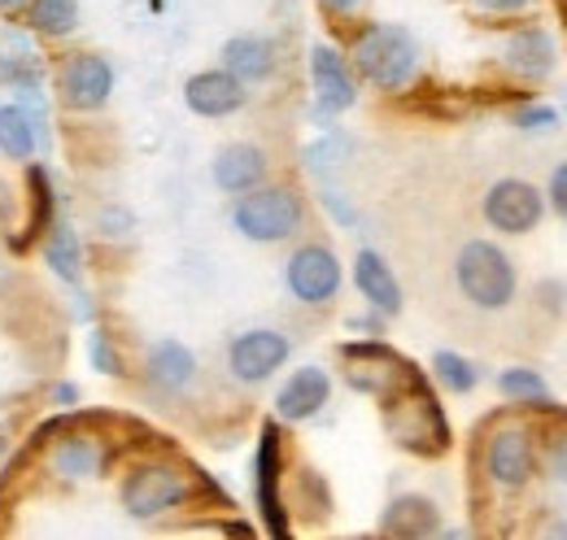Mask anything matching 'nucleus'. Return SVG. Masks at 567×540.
Instances as JSON below:
<instances>
[{
    "mask_svg": "<svg viewBox=\"0 0 567 540\" xmlns=\"http://www.w3.org/2000/svg\"><path fill=\"white\" fill-rule=\"evenodd\" d=\"M542 214H546L542 193H537L533 184H524V179H497L494 188H489V197H485V218H489V227L506 231V236L533 231V227L542 222Z\"/></svg>",
    "mask_w": 567,
    "mask_h": 540,
    "instance_id": "6",
    "label": "nucleus"
},
{
    "mask_svg": "<svg viewBox=\"0 0 567 540\" xmlns=\"http://www.w3.org/2000/svg\"><path fill=\"white\" fill-rule=\"evenodd\" d=\"M476 4H485V9H494V13H511V9H524L528 0H476Z\"/></svg>",
    "mask_w": 567,
    "mask_h": 540,
    "instance_id": "32",
    "label": "nucleus"
},
{
    "mask_svg": "<svg viewBox=\"0 0 567 540\" xmlns=\"http://www.w3.org/2000/svg\"><path fill=\"white\" fill-rule=\"evenodd\" d=\"M550 201H555V214L567 218V162L550 175Z\"/></svg>",
    "mask_w": 567,
    "mask_h": 540,
    "instance_id": "30",
    "label": "nucleus"
},
{
    "mask_svg": "<svg viewBox=\"0 0 567 540\" xmlns=\"http://www.w3.org/2000/svg\"><path fill=\"white\" fill-rule=\"evenodd\" d=\"M533 467H537V458H533L528 432L506 427V432H497L494 440H489V475H494V484H502V488H524L533 479Z\"/></svg>",
    "mask_w": 567,
    "mask_h": 540,
    "instance_id": "13",
    "label": "nucleus"
},
{
    "mask_svg": "<svg viewBox=\"0 0 567 540\" xmlns=\"http://www.w3.org/2000/svg\"><path fill=\"white\" fill-rule=\"evenodd\" d=\"M148 375H153V384H157V388L179 393V388L197 375V357H193L179 340H157V344H153V353H148Z\"/></svg>",
    "mask_w": 567,
    "mask_h": 540,
    "instance_id": "18",
    "label": "nucleus"
},
{
    "mask_svg": "<svg viewBox=\"0 0 567 540\" xmlns=\"http://www.w3.org/2000/svg\"><path fill=\"white\" fill-rule=\"evenodd\" d=\"M105 463L101 454V440L96 436H66L58 449H53V467L66 479H83V475H96Z\"/></svg>",
    "mask_w": 567,
    "mask_h": 540,
    "instance_id": "21",
    "label": "nucleus"
},
{
    "mask_svg": "<svg viewBox=\"0 0 567 540\" xmlns=\"http://www.w3.org/2000/svg\"><path fill=\"white\" fill-rule=\"evenodd\" d=\"M288 288H292V297L306 301V305L332 301L337 288H341V262H337V253L323 249V245H301V249L288 258Z\"/></svg>",
    "mask_w": 567,
    "mask_h": 540,
    "instance_id": "7",
    "label": "nucleus"
},
{
    "mask_svg": "<svg viewBox=\"0 0 567 540\" xmlns=\"http://www.w3.org/2000/svg\"><path fill=\"white\" fill-rule=\"evenodd\" d=\"M18 4H27V0H0V9H18Z\"/></svg>",
    "mask_w": 567,
    "mask_h": 540,
    "instance_id": "34",
    "label": "nucleus"
},
{
    "mask_svg": "<svg viewBox=\"0 0 567 540\" xmlns=\"http://www.w3.org/2000/svg\"><path fill=\"white\" fill-rule=\"evenodd\" d=\"M284 362H288V336L284 332H245V336L231 340L227 349V366L240 384H262L267 375H276Z\"/></svg>",
    "mask_w": 567,
    "mask_h": 540,
    "instance_id": "8",
    "label": "nucleus"
},
{
    "mask_svg": "<svg viewBox=\"0 0 567 540\" xmlns=\"http://www.w3.org/2000/svg\"><path fill=\"white\" fill-rule=\"evenodd\" d=\"M380 397H384V427L402 449L424 454V458H436L450 449V423L411 366L402 375H393V388H384Z\"/></svg>",
    "mask_w": 567,
    "mask_h": 540,
    "instance_id": "1",
    "label": "nucleus"
},
{
    "mask_svg": "<svg viewBox=\"0 0 567 540\" xmlns=\"http://www.w3.org/2000/svg\"><path fill=\"white\" fill-rule=\"evenodd\" d=\"M49 262H53V270H58L66 283L79 279L83 258H79V240H74L71 227H58V231H53V240H49Z\"/></svg>",
    "mask_w": 567,
    "mask_h": 540,
    "instance_id": "27",
    "label": "nucleus"
},
{
    "mask_svg": "<svg viewBox=\"0 0 567 540\" xmlns=\"http://www.w3.org/2000/svg\"><path fill=\"white\" fill-rule=\"evenodd\" d=\"M358 4H362V0H323V9H332V13H350Z\"/></svg>",
    "mask_w": 567,
    "mask_h": 540,
    "instance_id": "33",
    "label": "nucleus"
},
{
    "mask_svg": "<svg viewBox=\"0 0 567 540\" xmlns=\"http://www.w3.org/2000/svg\"><path fill=\"white\" fill-rule=\"evenodd\" d=\"M506 58H511V66L519 70V74H528V79H546V74L555 70V44H550V35H546V31L528 27V31L511 35Z\"/></svg>",
    "mask_w": 567,
    "mask_h": 540,
    "instance_id": "19",
    "label": "nucleus"
},
{
    "mask_svg": "<svg viewBox=\"0 0 567 540\" xmlns=\"http://www.w3.org/2000/svg\"><path fill=\"white\" fill-rule=\"evenodd\" d=\"M31 193H35V209H31V222H27V236L18 245H31L40 231H49L53 222V193H49V175L40 166H31Z\"/></svg>",
    "mask_w": 567,
    "mask_h": 540,
    "instance_id": "26",
    "label": "nucleus"
},
{
    "mask_svg": "<svg viewBox=\"0 0 567 540\" xmlns=\"http://www.w3.org/2000/svg\"><path fill=\"white\" fill-rule=\"evenodd\" d=\"M354 66L367 83L384 87V92H398L415 79V66H420V49L411 40V31L393 27V22H375L358 35L354 44Z\"/></svg>",
    "mask_w": 567,
    "mask_h": 540,
    "instance_id": "2",
    "label": "nucleus"
},
{
    "mask_svg": "<svg viewBox=\"0 0 567 540\" xmlns=\"http://www.w3.org/2000/svg\"><path fill=\"white\" fill-rule=\"evenodd\" d=\"M0 153L13 162H27L35 153V127L22 105H0Z\"/></svg>",
    "mask_w": 567,
    "mask_h": 540,
    "instance_id": "22",
    "label": "nucleus"
},
{
    "mask_svg": "<svg viewBox=\"0 0 567 540\" xmlns=\"http://www.w3.org/2000/svg\"><path fill=\"white\" fill-rule=\"evenodd\" d=\"M436 506L427 497H398L389 510H384V532L389 537H432L436 532Z\"/></svg>",
    "mask_w": 567,
    "mask_h": 540,
    "instance_id": "20",
    "label": "nucleus"
},
{
    "mask_svg": "<svg viewBox=\"0 0 567 540\" xmlns=\"http://www.w3.org/2000/svg\"><path fill=\"white\" fill-rule=\"evenodd\" d=\"M188 475L175 471L171 463H144L123 479V506L136 519H153L179 501H188Z\"/></svg>",
    "mask_w": 567,
    "mask_h": 540,
    "instance_id": "5",
    "label": "nucleus"
},
{
    "mask_svg": "<svg viewBox=\"0 0 567 540\" xmlns=\"http://www.w3.org/2000/svg\"><path fill=\"white\" fill-rule=\"evenodd\" d=\"M0 454H4V440H0Z\"/></svg>",
    "mask_w": 567,
    "mask_h": 540,
    "instance_id": "35",
    "label": "nucleus"
},
{
    "mask_svg": "<svg viewBox=\"0 0 567 540\" xmlns=\"http://www.w3.org/2000/svg\"><path fill=\"white\" fill-rule=\"evenodd\" d=\"M432 371H436V380H441L450 393H472V388H476V366H472L467 357L450 353V349H441V353L432 357Z\"/></svg>",
    "mask_w": 567,
    "mask_h": 540,
    "instance_id": "25",
    "label": "nucleus"
},
{
    "mask_svg": "<svg viewBox=\"0 0 567 540\" xmlns=\"http://www.w3.org/2000/svg\"><path fill=\"white\" fill-rule=\"evenodd\" d=\"M231 222L240 236L258 245L288 240L301 227V197L292 188H249L231 209Z\"/></svg>",
    "mask_w": 567,
    "mask_h": 540,
    "instance_id": "4",
    "label": "nucleus"
},
{
    "mask_svg": "<svg viewBox=\"0 0 567 540\" xmlns=\"http://www.w3.org/2000/svg\"><path fill=\"white\" fill-rule=\"evenodd\" d=\"M550 467H555V475H559V479L567 484V436L559 440V445H555V449H550Z\"/></svg>",
    "mask_w": 567,
    "mask_h": 540,
    "instance_id": "31",
    "label": "nucleus"
},
{
    "mask_svg": "<svg viewBox=\"0 0 567 540\" xmlns=\"http://www.w3.org/2000/svg\"><path fill=\"white\" fill-rule=\"evenodd\" d=\"M184 101L202 118H227L245 105V83L231 70H202L184 83Z\"/></svg>",
    "mask_w": 567,
    "mask_h": 540,
    "instance_id": "10",
    "label": "nucleus"
},
{
    "mask_svg": "<svg viewBox=\"0 0 567 540\" xmlns=\"http://www.w3.org/2000/svg\"><path fill=\"white\" fill-rule=\"evenodd\" d=\"M31 27L44 35H71L79 27V0H31Z\"/></svg>",
    "mask_w": 567,
    "mask_h": 540,
    "instance_id": "24",
    "label": "nucleus"
},
{
    "mask_svg": "<svg viewBox=\"0 0 567 540\" xmlns=\"http://www.w3.org/2000/svg\"><path fill=\"white\" fill-rule=\"evenodd\" d=\"M328 393H332L328 371L306 366V371H297V375H292V380L280 388V397H276V414H280V418H288V423L315 418V414L328 405Z\"/></svg>",
    "mask_w": 567,
    "mask_h": 540,
    "instance_id": "14",
    "label": "nucleus"
},
{
    "mask_svg": "<svg viewBox=\"0 0 567 540\" xmlns=\"http://www.w3.org/2000/svg\"><path fill=\"white\" fill-rule=\"evenodd\" d=\"M114 92V66L96 53H79L62 70V101L71 110H101Z\"/></svg>",
    "mask_w": 567,
    "mask_h": 540,
    "instance_id": "9",
    "label": "nucleus"
},
{
    "mask_svg": "<svg viewBox=\"0 0 567 540\" xmlns=\"http://www.w3.org/2000/svg\"><path fill=\"white\" fill-rule=\"evenodd\" d=\"M454 279L463 288V297L472 305H481V310H502L515 297V267H511V258L497 245H489V240H467L458 249Z\"/></svg>",
    "mask_w": 567,
    "mask_h": 540,
    "instance_id": "3",
    "label": "nucleus"
},
{
    "mask_svg": "<svg viewBox=\"0 0 567 540\" xmlns=\"http://www.w3.org/2000/svg\"><path fill=\"white\" fill-rule=\"evenodd\" d=\"M354 279H358V292H362L380 314H398V310H402V288H398L393 270H389V262H384L380 253L362 249L354 258Z\"/></svg>",
    "mask_w": 567,
    "mask_h": 540,
    "instance_id": "16",
    "label": "nucleus"
},
{
    "mask_svg": "<svg viewBox=\"0 0 567 540\" xmlns=\"http://www.w3.org/2000/svg\"><path fill=\"white\" fill-rule=\"evenodd\" d=\"M258 506H262L267 532L271 537H288V519H284L280 501V427L276 423H267L262 440H258Z\"/></svg>",
    "mask_w": 567,
    "mask_h": 540,
    "instance_id": "11",
    "label": "nucleus"
},
{
    "mask_svg": "<svg viewBox=\"0 0 567 540\" xmlns=\"http://www.w3.org/2000/svg\"><path fill=\"white\" fill-rule=\"evenodd\" d=\"M223 70H231L240 83H258L276 70V49L262 35H236L223 44Z\"/></svg>",
    "mask_w": 567,
    "mask_h": 540,
    "instance_id": "17",
    "label": "nucleus"
},
{
    "mask_svg": "<svg viewBox=\"0 0 567 540\" xmlns=\"http://www.w3.org/2000/svg\"><path fill=\"white\" fill-rule=\"evenodd\" d=\"M87 349H92V362H96V371H105V375H118V357H114V349H110V336H105V332H96V336L87 340Z\"/></svg>",
    "mask_w": 567,
    "mask_h": 540,
    "instance_id": "29",
    "label": "nucleus"
},
{
    "mask_svg": "<svg viewBox=\"0 0 567 540\" xmlns=\"http://www.w3.org/2000/svg\"><path fill=\"white\" fill-rule=\"evenodd\" d=\"M515 123H519L524 132H546V127H559V114L546 110V105H533V110H519Z\"/></svg>",
    "mask_w": 567,
    "mask_h": 540,
    "instance_id": "28",
    "label": "nucleus"
},
{
    "mask_svg": "<svg viewBox=\"0 0 567 540\" xmlns=\"http://www.w3.org/2000/svg\"><path fill=\"white\" fill-rule=\"evenodd\" d=\"M310 79H315V96H319V110L323 114H341L354 105V79H350V66L337 49L328 44H315L310 53Z\"/></svg>",
    "mask_w": 567,
    "mask_h": 540,
    "instance_id": "12",
    "label": "nucleus"
},
{
    "mask_svg": "<svg viewBox=\"0 0 567 540\" xmlns=\"http://www.w3.org/2000/svg\"><path fill=\"white\" fill-rule=\"evenodd\" d=\"M497 388H502V397H511V402H519V405L555 409V405H550V388H546V380H542L537 371L511 366V371H502V375H497Z\"/></svg>",
    "mask_w": 567,
    "mask_h": 540,
    "instance_id": "23",
    "label": "nucleus"
},
{
    "mask_svg": "<svg viewBox=\"0 0 567 540\" xmlns=\"http://www.w3.org/2000/svg\"><path fill=\"white\" fill-rule=\"evenodd\" d=\"M262 175H267V153L254 144H227L214 157V184L223 193H249L262 184Z\"/></svg>",
    "mask_w": 567,
    "mask_h": 540,
    "instance_id": "15",
    "label": "nucleus"
}]
</instances>
